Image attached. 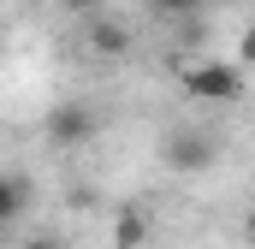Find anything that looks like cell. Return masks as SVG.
Here are the masks:
<instances>
[{
  "mask_svg": "<svg viewBox=\"0 0 255 249\" xmlns=\"http://www.w3.org/2000/svg\"><path fill=\"white\" fill-rule=\"evenodd\" d=\"M24 249H65V244H60V238H48V232H36V238H30Z\"/></svg>",
  "mask_w": 255,
  "mask_h": 249,
  "instance_id": "52a82bcc",
  "label": "cell"
},
{
  "mask_svg": "<svg viewBox=\"0 0 255 249\" xmlns=\"http://www.w3.org/2000/svg\"><path fill=\"white\" fill-rule=\"evenodd\" d=\"M89 136H95V107L65 101V107H54V113H48V142L71 148V142H89Z\"/></svg>",
  "mask_w": 255,
  "mask_h": 249,
  "instance_id": "7a4b0ae2",
  "label": "cell"
},
{
  "mask_svg": "<svg viewBox=\"0 0 255 249\" xmlns=\"http://www.w3.org/2000/svg\"><path fill=\"white\" fill-rule=\"evenodd\" d=\"M160 12H178V18H190V12H202V6H214V0H154Z\"/></svg>",
  "mask_w": 255,
  "mask_h": 249,
  "instance_id": "8992f818",
  "label": "cell"
},
{
  "mask_svg": "<svg viewBox=\"0 0 255 249\" xmlns=\"http://www.w3.org/2000/svg\"><path fill=\"white\" fill-rule=\"evenodd\" d=\"M89 42H95L101 54H125V48H130V36L113 24V18H107V24H95V30H89Z\"/></svg>",
  "mask_w": 255,
  "mask_h": 249,
  "instance_id": "5b68a950",
  "label": "cell"
},
{
  "mask_svg": "<svg viewBox=\"0 0 255 249\" xmlns=\"http://www.w3.org/2000/svg\"><path fill=\"white\" fill-rule=\"evenodd\" d=\"M172 160H178V166H190V172H202V166L214 160V142H208V136H196V130H178V136H172Z\"/></svg>",
  "mask_w": 255,
  "mask_h": 249,
  "instance_id": "277c9868",
  "label": "cell"
},
{
  "mask_svg": "<svg viewBox=\"0 0 255 249\" xmlns=\"http://www.w3.org/2000/svg\"><path fill=\"white\" fill-rule=\"evenodd\" d=\"M178 83H184V95H190V101H208V107H226V101H238V95H244V71H238V65H220V60L190 65Z\"/></svg>",
  "mask_w": 255,
  "mask_h": 249,
  "instance_id": "6da1fadb",
  "label": "cell"
},
{
  "mask_svg": "<svg viewBox=\"0 0 255 249\" xmlns=\"http://www.w3.org/2000/svg\"><path fill=\"white\" fill-rule=\"evenodd\" d=\"M24 214H30V184H24L18 172H0V232L18 226Z\"/></svg>",
  "mask_w": 255,
  "mask_h": 249,
  "instance_id": "3957f363",
  "label": "cell"
}]
</instances>
